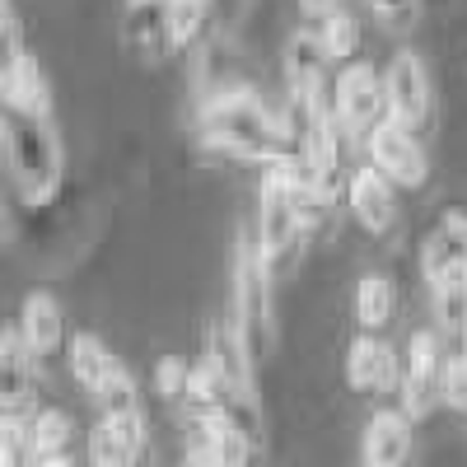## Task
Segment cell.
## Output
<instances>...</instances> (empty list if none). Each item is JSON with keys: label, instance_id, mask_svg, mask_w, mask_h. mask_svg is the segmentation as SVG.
I'll return each mask as SVG.
<instances>
[{"label": "cell", "instance_id": "cell-23", "mask_svg": "<svg viewBox=\"0 0 467 467\" xmlns=\"http://www.w3.org/2000/svg\"><path fill=\"white\" fill-rule=\"evenodd\" d=\"M318 37H323V47H327L332 66H341V70H346V66H356L365 33H360V19L350 15V10L327 5V10H323V24H318Z\"/></svg>", "mask_w": 467, "mask_h": 467}, {"label": "cell", "instance_id": "cell-3", "mask_svg": "<svg viewBox=\"0 0 467 467\" xmlns=\"http://www.w3.org/2000/svg\"><path fill=\"white\" fill-rule=\"evenodd\" d=\"M253 239L266 257L271 271H281L295 262L299 244H304V224L295 215V197H290V178L281 169H266L257 182V220H253Z\"/></svg>", "mask_w": 467, "mask_h": 467}, {"label": "cell", "instance_id": "cell-21", "mask_svg": "<svg viewBox=\"0 0 467 467\" xmlns=\"http://www.w3.org/2000/svg\"><path fill=\"white\" fill-rule=\"evenodd\" d=\"M117 365H122V360H117V356H112V350H108L94 332H75V337L66 341V369H70V379L80 383L89 398L108 383V374H112Z\"/></svg>", "mask_w": 467, "mask_h": 467}, {"label": "cell", "instance_id": "cell-9", "mask_svg": "<svg viewBox=\"0 0 467 467\" xmlns=\"http://www.w3.org/2000/svg\"><path fill=\"white\" fill-rule=\"evenodd\" d=\"M420 271L431 290H449V285H467V215L449 211L431 239L420 244Z\"/></svg>", "mask_w": 467, "mask_h": 467}, {"label": "cell", "instance_id": "cell-13", "mask_svg": "<svg viewBox=\"0 0 467 467\" xmlns=\"http://www.w3.org/2000/svg\"><path fill=\"white\" fill-rule=\"evenodd\" d=\"M173 0H127L122 10V43L145 57V61H164L173 52V24H169Z\"/></svg>", "mask_w": 467, "mask_h": 467}, {"label": "cell", "instance_id": "cell-16", "mask_svg": "<svg viewBox=\"0 0 467 467\" xmlns=\"http://www.w3.org/2000/svg\"><path fill=\"white\" fill-rule=\"evenodd\" d=\"M145 453V416H99L89 431L94 467H136Z\"/></svg>", "mask_w": 467, "mask_h": 467}, {"label": "cell", "instance_id": "cell-18", "mask_svg": "<svg viewBox=\"0 0 467 467\" xmlns=\"http://www.w3.org/2000/svg\"><path fill=\"white\" fill-rule=\"evenodd\" d=\"M15 327L24 332V341L33 346V356H37V360L57 356V350H66V341H70V332H66V314H61V304H57L47 290L24 295V304H19V323H15Z\"/></svg>", "mask_w": 467, "mask_h": 467}, {"label": "cell", "instance_id": "cell-24", "mask_svg": "<svg viewBox=\"0 0 467 467\" xmlns=\"http://www.w3.org/2000/svg\"><path fill=\"white\" fill-rule=\"evenodd\" d=\"M215 19V0H173L169 5V24H173V52L197 47L202 37L211 33Z\"/></svg>", "mask_w": 467, "mask_h": 467}, {"label": "cell", "instance_id": "cell-27", "mask_svg": "<svg viewBox=\"0 0 467 467\" xmlns=\"http://www.w3.org/2000/svg\"><path fill=\"white\" fill-rule=\"evenodd\" d=\"M192 369L187 360H178V356H164L160 365H154V393H160L164 402H173V407H182L187 402V393H192Z\"/></svg>", "mask_w": 467, "mask_h": 467}, {"label": "cell", "instance_id": "cell-28", "mask_svg": "<svg viewBox=\"0 0 467 467\" xmlns=\"http://www.w3.org/2000/svg\"><path fill=\"white\" fill-rule=\"evenodd\" d=\"M0 28H5V70L28 61V47H24V19H19V5L15 0H0Z\"/></svg>", "mask_w": 467, "mask_h": 467}, {"label": "cell", "instance_id": "cell-32", "mask_svg": "<svg viewBox=\"0 0 467 467\" xmlns=\"http://www.w3.org/2000/svg\"><path fill=\"white\" fill-rule=\"evenodd\" d=\"M33 467H75V458L66 453V458H47V462H33Z\"/></svg>", "mask_w": 467, "mask_h": 467}, {"label": "cell", "instance_id": "cell-17", "mask_svg": "<svg viewBox=\"0 0 467 467\" xmlns=\"http://www.w3.org/2000/svg\"><path fill=\"white\" fill-rule=\"evenodd\" d=\"M411 458V416L374 411L360 435V467H402Z\"/></svg>", "mask_w": 467, "mask_h": 467}, {"label": "cell", "instance_id": "cell-5", "mask_svg": "<svg viewBox=\"0 0 467 467\" xmlns=\"http://www.w3.org/2000/svg\"><path fill=\"white\" fill-rule=\"evenodd\" d=\"M444 369H449V356H444V341L435 327L425 332H411L407 350H402V383H398V411L420 420L431 416L440 402H444Z\"/></svg>", "mask_w": 467, "mask_h": 467}, {"label": "cell", "instance_id": "cell-4", "mask_svg": "<svg viewBox=\"0 0 467 467\" xmlns=\"http://www.w3.org/2000/svg\"><path fill=\"white\" fill-rule=\"evenodd\" d=\"M271 276L262 248L253 234L239 239V266H234V323L244 327L253 350H271L276 341V318H271Z\"/></svg>", "mask_w": 467, "mask_h": 467}, {"label": "cell", "instance_id": "cell-12", "mask_svg": "<svg viewBox=\"0 0 467 467\" xmlns=\"http://www.w3.org/2000/svg\"><path fill=\"white\" fill-rule=\"evenodd\" d=\"M346 379H350V388H356V393H365V398L388 393V388L402 383L398 350L388 346L383 337L360 332L356 341H350V350H346Z\"/></svg>", "mask_w": 467, "mask_h": 467}, {"label": "cell", "instance_id": "cell-10", "mask_svg": "<svg viewBox=\"0 0 467 467\" xmlns=\"http://www.w3.org/2000/svg\"><path fill=\"white\" fill-rule=\"evenodd\" d=\"M327 70H332V57L323 47L318 28L290 33V43H285V85H290V99H308V103L327 99L332 94Z\"/></svg>", "mask_w": 467, "mask_h": 467}, {"label": "cell", "instance_id": "cell-6", "mask_svg": "<svg viewBox=\"0 0 467 467\" xmlns=\"http://www.w3.org/2000/svg\"><path fill=\"white\" fill-rule=\"evenodd\" d=\"M332 108H337V122L341 131L360 136V145L374 136V127L388 122V85H383V70L356 61L337 75L332 85Z\"/></svg>", "mask_w": 467, "mask_h": 467}, {"label": "cell", "instance_id": "cell-20", "mask_svg": "<svg viewBox=\"0 0 467 467\" xmlns=\"http://www.w3.org/2000/svg\"><path fill=\"white\" fill-rule=\"evenodd\" d=\"M75 440V420L61 411V407H43L24 420V453H28V467L33 462H47V458H66Z\"/></svg>", "mask_w": 467, "mask_h": 467}, {"label": "cell", "instance_id": "cell-30", "mask_svg": "<svg viewBox=\"0 0 467 467\" xmlns=\"http://www.w3.org/2000/svg\"><path fill=\"white\" fill-rule=\"evenodd\" d=\"M369 10L388 24H407L416 10H420V0H369Z\"/></svg>", "mask_w": 467, "mask_h": 467}, {"label": "cell", "instance_id": "cell-26", "mask_svg": "<svg viewBox=\"0 0 467 467\" xmlns=\"http://www.w3.org/2000/svg\"><path fill=\"white\" fill-rule=\"evenodd\" d=\"M285 178H290V173H285ZM290 197H295V215H299L304 234H308V229H318V224H327V215H332V206H337V197H327L323 187H314V182H295V178H290Z\"/></svg>", "mask_w": 467, "mask_h": 467}, {"label": "cell", "instance_id": "cell-11", "mask_svg": "<svg viewBox=\"0 0 467 467\" xmlns=\"http://www.w3.org/2000/svg\"><path fill=\"white\" fill-rule=\"evenodd\" d=\"M0 374H5V416L28 420L33 411V393H37V379H43V360L33 356V346L24 341L19 327H5V341H0Z\"/></svg>", "mask_w": 467, "mask_h": 467}, {"label": "cell", "instance_id": "cell-33", "mask_svg": "<svg viewBox=\"0 0 467 467\" xmlns=\"http://www.w3.org/2000/svg\"><path fill=\"white\" fill-rule=\"evenodd\" d=\"M462 341H467V327H462Z\"/></svg>", "mask_w": 467, "mask_h": 467}, {"label": "cell", "instance_id": "cell-22", "mask_svg": "<svg viewBox=\"0 0 467 467\" xmlns=\"http://www.w3.org/2000/svg\"><path fill=\"white\" fill-rule=\"evenodd\" d=\"M393 318H398V290H393V281H388L383 271L360 276V285H356V323H360V332L379 337Z\"/></svg>", "mask_w": 467, "mask_h": 467}, {"label": "cell", "instance_id": "cell-15", "mask_svg": "<svg viewBox=\"0 0 467 467\" xmlns=\"http://www.w3.org/2000/svg\"><path fill=\"white\" fill-rule=\"evenodd\" d=\"M253 360H257V350H253V341L244 337V327L234 323V318H229V323L220 318V323L206 327V365L220 369V374L239 388V393H248V398H253V383H257V379H253Z\"/></svg>", "mask_w": 467, "mask_h": 467}, {"label": "cell", "instance_id": "cell-31", "mask_svg": "<svg viewBox=\"0 0 467 467\" xmlns=\"http://www.w3.org/2000/svg\"><path fill=\"white\" fill-rule=\"evenodd\" d=\"M187 467H229V462H220V458H211L206 449H192V458H187Z\"/></svg>", "mask_w": 467, "mask_h": 467}, {"label": "cell", "instance_id": "cell-2", "mask_svg": "<svg viewBox=\"0 0 467 467\" xmlns=\"http://www.w3.org/2000/svg\"><path fill=\"white\" fill-rule=\"evenodd\" d=\"M5 164L28 202H47L61 187V140L52 122H33L5 108Z\"/></svg>", "mask_w": 467, "mask_h": 467}, {"label": "cell", "instance_id": "cell-25", "mask_svg": "<svg viewBox=\"0 0 467 467\" xmlns=\"http://www.w3.org/2000/svg\"><path fill=\"white\" fill-rule=\"evenodd\" d=\"M103 416H140V393H136V379L127 374V365H117L108 374V383L94 393Z\"/></svg>", "mask_w": 467, "mask_h": 467}, {"label": "cell", "instance_id": "cell-14", "mask_svg": "<svg viewBox=\"0 0 467 467\" xmlns=\"http://www.w3.org/2000/svg\"><path fill=\"white\" fill-rule=\"evenodd\" d=\"M346 206H350V215L360 220V229L388 234L393 220H398V187L388 182L374 164H365V169L350 173V182H346Z\"/></svg>", "mask_w": 467, "mask_h": 467}, {"label": "cell", "instance_id": "cell-19", "mask_svg": "<svg viewBox=\"0 0 467 467\" xmlns=\"http://www.w3.org/2000/svg\"><path fill=\"white\" fill-rule=\"evenodd\" d=\"M0 89H5V108L19 112V117H33V122H52V85L43 66H37L33 57L0 70Z\"/></svg>", "mask_w": 467, "mask_h": 467}, {"label": "cell", "instance_id": "cell-7", "mask_svg": "<svg viewBox=\"0 0 467 467\" xmlns=\"http://www.w3.org/2000/svg\"><path fill=\"white\" fill-rule=\"evenodd\" d=\"M383 85H388V117L398 127H407L411 136H425L435 127V89H431V75H425L420 57L398 52L383 70Z\"/></svg>", "mask_w": 467, "mask_h": 467}, {"label": "cell", "instance_id": "cell-29", "mask_svg": "<svg viewBox=\"0 0 467 467\" xmlns=\"http://www.w3.org/2000/svg\"><path fill=\"white\" fill-rule=\"evenodd\" d=\"M444 402L453 411H467V356L449 360V369H444Z\"/></svg>", "mask_w": 467, "mask_h": 467}, {"label": "cell", "instance_id": "cell-8", "mask_svg": "<svg viewBox=\"0 0 467 467\" xmlns=\"http://www.w3.org/2000/svg\"><path fill=\"white\" fill-rule=\"evenodd\" d=\"M365 154L393 187L420 192L425 182H431V154H425V140L411 136L407 127H398L393 117H388L383 127H374V136L365 140Z\"/></svg>", "mask_w": 467, "mask_h": 467}, {"label": "cell", "instance_id": "cell-1", "mask_svg": "<svg viewBox=\"0 0 467 467\" xmlns=\"http://www.w3.org/2000/svg\"><path fill=\"white\" fill-rule=\"evenodd\" d=\"M202 140L234 154V160H253L262 169H285L295 160V150L281 127V108H266L257 89H220L206 94L202 103Z\"/></svg>", "mask_w": 467, "mask_h": 467}]
</instances>
